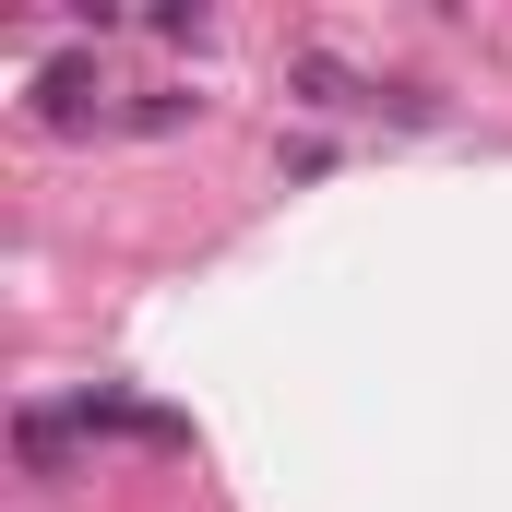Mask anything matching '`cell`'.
Returning a JSON list of instances; mask_svg holds the SVG:
<instances>
[{
    "label": "cell",
    "mask_w": 512,
    "mask_h": 512,
    "mask_svg": "<svg viewBox=\"0 0 512 512\" xmlns=\"http://www.w3.org/2000/svg\"><path fill=\"white\" fill-rule=\"evenodd\" d=\"M36 120H48V131H84V120H96V60H48V72H36Z\"/></svg>",
    "instance_id": "6da1fadb"
},
{
    "label": "cell",
    "mask_w": 512,
    "mask_h": 512,
    "mask_svg": "<svg viewBox=\"0 0 512 512\" xmlns=\"http://www.w3.org/2000/svg\"><path fill=\"white\" fill-rule=\"evenodd\" d=\"M286 84H298V108H382V84H358V72H346V60H322V48H310V60H286Z\"/></svg>",
    "instance_id": "7a4b0ae2"
}]
</instances>
